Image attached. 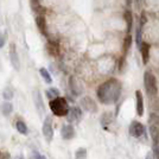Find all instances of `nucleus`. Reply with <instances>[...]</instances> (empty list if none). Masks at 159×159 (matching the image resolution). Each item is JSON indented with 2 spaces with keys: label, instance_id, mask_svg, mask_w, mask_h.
<instances>
[{
  "label": "nucleus",
  "instance_id": "a878e982",
  "mask_svg": "<svg viewBox=\"0 0 159 159\" xmlns=\"http://www.w3.org/2000/svg\"><path fill=\"white\" fill-rule=\"evenodd\" d=\"M30 2H31V7H32L33 11H36V12H39V10H40L39 0H30Z\"/></svg>",
  "mask_w": 159,
  "mask_h": 159
},
{
  "label": "nucleus",
  "instance_id": "5701e85b",
  "mask_svg": "<svg viewBox=\"0 0 159 159\" xmlns=\"http://www.w3.org/2000/svg\"><path fill=\"white\" fill-rule=\"evenodd\" d=\"M39 74L42 75V77L45 80V82L47 83H51L52 82V80H51V76H50V74L48 71L45 68H40L39 69Z\"/></svg>",
  "mask_w": 159,
  "mask_h": 159
},
{
  "label": "nucleus",
  "instance_id": "f3484780",
  "mask_svg": "<svg viewBox=\"0 0 159 159\" xmlns=\"http://www.w3.org/2000/svg\"><path fill=\"white\" fill-rule=\"evenodd\" d=\"M131 45H132V36L127 33L125 36V39H124V45H122V51H124L122 56H126L128 53L129 49H131Z\"/></svg>",
  "mask_w": 159,
  "mask_h": 159
},
{
  "label": "nucleus",
  "instance_id": "f257e3e1",
  "mask_svg": "<svg viewBox=\"0 0 159 159\" xmlns=\"http://www.w3.org/2000/svg\"><path fill=\"white\" fill-rule=\"evenodd\" d=\"M98 98L105 105L115 103L121 94V84L118 80L109 79L98 88Z\"/></svg>",
  "mask_w": 159,
  "mask_h": 159
},
{
  "label": "nucleus",
  "instance_id": "f8f14e48",
  "mask_svg": "<svg viewBox=\"0 0 159 159\" xmlns=\"http://www.w3.org/2000/svg\"><path fill=\"white\" fill-rule=\"evenodd\" d=\"M82 116V111L79 107H73L69 109L68 113V121L69 122H77Z\"/></svg>",
  "mask_w": 159,
  "mask_h": 159
},
{
  "label": "nucleus",
  "instance_id": "f03ea898",
  "mask_svg": "<svg viewBox=\"0 0 159 159\" xmlns=\"http://www.w3.org/2000/svg\"><path fill=\"white\" fill-rule=\"evenodd\" d=\"M50 108L55 115L57 116H64L69 113V105L64 98H57V99L50 101Z\"/></svg>",
  "mask_w": 159,
  "mask_h": 159
},
{
  "label": "nucleus",
  "instance_id": "c85d7f7f",
  "mask_svg": "<svg viewBox=\"0 0 159 159\" xmlns=\"http://www.w3.org/2000/svg\"><path fill=\"white\" fill-rule=\"evenodd\" d=\"M5 36L4 34H0V49L5 45Z\"/></svg>",
  "mask_w": 159,
  "mask_h": 159
},
{
  "label": "nucleus",
  "instance_id": "0eeeda50",
  "mask_svg": "<svg viewBox=\"0 0 159 159\" xmlns=\"http://www.w3.org/2000/svg\"><path fill=\"white\" fill-rule=\"evenodd\" d=\"M129 134L134 137V138H139L141 137L144 132H145V127L143 124H140L138 121H133L132 124H131V126H129Z\"/></svg>",
  "mask_w": 159,
  "mask_h": 159
},
{
  "label": "nucleus",
  "instance_id": "393cba45",
  "mask_svg": "<svg viewBox=\"0 0 159 159\" xmlns=\"http://www.w3.org/2000/svg\"><path fill=\"white\" fill-rule=\"evenodd\" d=\"M125 66H126V56H121L119 58V71L122 73Z\"/></svg>",
  "mask_w": 159,
  "mask_h": 159
},
{
  "label": "nucleus",
  "instance_id": "dca6fc26",
  "mask_svg": "<svg viewBox=\"0 0 159 159\" xmlns=\"http://www.w3.org/2000/svg\"><path fill=\"white\" fill-rule=\"evenodd\" d=\"M124 18L126 21V27H127V33L131 34L132 32V27H133V14L131 10H126L125 13H124Z\"/></svg>",
  "mask_w": 159,
  "mask_h": 159
},
{
  "label": "nucleus",
  "instance_id": "2eb2a0df",
  "mask_svg": "<svg viewBox=\"0 0 159 159\" xmlns=\"http://www.w3.org/2000/svg\"><path fill=\"white\" fill-rule=\"evenodd\" d=\"M135 100H137V114L139 116L144 115V98L140 90L135 92Z\"/></svg>",
  "mask_w": 159,
  "mask_h": 159
},
{
  "label": "nucleus",
  "instance_id": "aec40b11",
  "mask_svg": "<svg viewBox=\"0 0 159 159\" xmlns=\"http://www.w3.org/2000/svg\"><path fill=\"white\" fill-rule=\"evenodd\" d=\"M16 128H17V129H18V132L21 133V134H27V126L23 120H18V121H17V124H16Z\"/></svg>",
  "mask_w": 159,
  "mask_h": 159
},
{
  "label": "nucleus",
  "instance_id": "1a4fd4ad",
  "mask_svg": "<svg viewBox=\"0 0 159 159\" xmlns=\"http://www.w3.org/2000/svg\"><path fill=\"white\" fill-rule=\"evenodd\" d=\"M45 50L50 56L57 57L60 55V44L56 40H48L47 45H45Z\"/></svg>",
  "mask_w": 159,
  "mask_h": 159
},
{
  "label": "nucleus",
  "instance_id": "4be33fe9",
  "mask_svg": "<svg viewBox=\"0 0 159 159\" xmlns=\"http://www.w3.org/2000/svg\"><path fill=\"white\" fill-rule=\"evenodd\" d=\"M12 111H13V106L10 103V102H5L2 106H1V112H2V114L4 115H10L11 113H12Z\"/></svg>",
  "mask_w": 159,
  "mask_h": 159
},
{
  "label": "nucleus",
  "instance_id": "a211bd4d",
  "mask_svg": "<svg viewBox=\"0 0 159 159\" xmlns=\"http://www.w3.org/2000/svg\"><path fill=\"white\" fill-rule=\"evenodd\" d=\"M69 86H70V89L75 95H80L81 94V87H80L79 82L76 81L75 77H70V81H69Z\"/></svg>",
  "mask_w": 159,
  "mask_h": 159
},
{
  "label": "nucleus",
  "instance_id": "7ed1b4c3",
  "mask_svg": "<svg viewBox=\"0 0 159 159\" xmlns=\"http://www.w3.org/2000/svg\"><path fill=\"white\" fill-rule=\"evenodd\" d=\"M144 86L147 94L150 96H156L158 93V86H157V79L151 71H146L144 74Z\"/></svg>",
  "mask_w": 159,
  "mask_h": 159
},
{
  "label": "nucleus",
  "instance_id": "9d476101",
  "mask_svg": "<svg viewBox=\"0 0 159 159\" xmlns=\"http://www.w3.org/2000/svg\"><path fill=\"white\" fill-rule=\"evenodd\" d=\"M32 98H33V101H34V106L37 108L38 113H39V114L44 113L45 108H44V103H43V100H42V94L39 93V90H37V89L33 90Z\"/></svg>",
  "mask_w": 159,
  "mask_h": 159
},
{
  "label": "nucleus",
  "instance_id": "bb28decb",
  "mask_svg": "<svg viewBox=\"0 0 159 159\" xmlns=\"http://www.w3.org/2000/svg\"><path fill=\"white\" fill-rule=\"evenodd\" d=\"M0 159H11V156L7 151H0Z\"/></svg>",
  "mask_w": 159,
  "mask_h": 159
},
{
  "label": "nucleus",
  "instance_id": "4468645a",
  "mask_svg": "<svg viewBox=\"0 0 159 159\" xmlns=\"http://www.w3.org/2000/svg\"><path fill=\"white\" fill-rule=\"evenodd\" d=\"M61 134H62V138L66 140H70L75 137V129L74 127L69 124V125H64L62 127V131H61Z\"/></svg>",
  "mask_w": 159,
  "mask_h": 159
},
{
  "label": "nucleus",
  "instance_id": "7c9ffc66",
  "mask_svg": "<svg viewBox=\"0 0 159 159\" xmlns=\"http://www.w3.org/2000/svg\"><path fill=\"white\" fill-rule=\"evenodd\" d=\"M146 159H153L152 153H147V156H146Z\"/></svg>",
  "mask_w": 159,
  "mask_h": 159
},
{
  "label": "nucleus",
  "instance_id": "20e7f679",
  "mask_svg": "<svg viewBox=\"0 0 159 159\" xmlns=\"http://www.w3.org/2000/svg\"><path fill=\"white\" fill-rule=\"evenodd\" d=\"M43 134L45 137L48 143H50L53 138V128H52V119L51 116H47L43 124Z\"/></svg>",
  "mask_w": 159,
  "mask_h": 159
},
{
  "label": "nucleus",
  "instance_id": "2f4dec72",
  "mask_svg": "<svg viewBox=\"0 0 159 159\" xmlns=\"http://www.w3.org/2000/svg\"><path fill=\"white\" fill-rule=\"evenodd\" d=\"M13 159H24V157L23 156H16Z\"/></svg>",
  "mask_w": 159,
  "mask_h": 159
},
{
  "label": "nucleus",
  "instance_id": "ddd939ff",
  "mask_svg": "<svg viewBox=\"0 0 159 159\" xmlns=\"http://www.w3.org/2000/svg\"><path fill=\"white\" fill-rule=\"evenodd\" d=\"M36 25L38 27L39 32L43 36H48V27H47V20L44 16H37L36 17Z\"/></svg>",
  "mask_w": 159,
  "mask_h": 159
},
{
  "label": "nucleus",
  "instance_id": "6ab92c4d",
  "mask_svg": "<svg viewBox=\"0 0 159 159\" xmlns=\"http://www.w3.org/2000/svg\"><path fill=\"white\" fill-rule=\"evenodd\" d=\"M45 94H47L48 99L50 100V101H52V100L60 98V92H58L57 88H49V89H47Z\"/></svg>",
  "mask_w": 159,
  "mask_h": 159
},
{
  "label": "nucleus",
  "instance_id": "39448f33",
  "mask_svg": "<svg viewBox=\"0 0 159 159\" xmlns=\"http://www.w3.org/2000/svg\"><path fill=\"white\" fill-rule=\"evenodd\" d=\"M10 61H11V64L16 70H20V58L14 43L10 45Z\"/></svg>",
  "mask_w": 159,
  "mask_h": 159
},
{
  "label": "nucleus",
  "instance_id": "cd10ccee",
  "mask_svg": "<svg viewBox=\"0 0 159 159\" xmlns=\"http://www.w3.org/2000/svg\"><path fill=\"white\" fill-rule=\"evenodd\" d=\"M153 152L156 154L157 159H159V143H154V145H153Z\"/></svg>",
  "mask_w": 159,
  "mask_h": 159
},
{
  "label": "nucleus",
  "instance_id": "412c9836",
  "mask_svg": "<svg viewBox=\"0 0 159 159\" xmlns=\"http://www.w3.org/2000/svg\"><path fill=\"white\" fill-rule=\"evenodd\" d=\"M14 95V90L12 87L7 86L5 89H4V92H2V98L5 100H11L12 98H13Z\"/></svg>",
  "mask_w": 159,
  "mask_h": 159
},
{
  "label": "nucleus",
  "instance_id": "423d86ee",
  "mask_svg": "<svg viewBox=\"0 0 159 159\" xmlns=\"http://www.w3.org/2000/svg\"><path fill=\"white\" fill-rule=\"evenodd\" d=\"M150 133H151V135H152L154 143H158L159 120L157 115H151V120H150Z\"/></svg>",
  "mask_w": 159,
  "mask_h": 159
},
{
  "label": "nucleus",
  "instance_id": "c756f323",
  "mask_svg": "<svg viewBox=\"0 0 159 159\" xmlns=\"http://www.w3.org/2000/svg\"><path fill=\"white\" fill-rule=\"evenodd\" d=\"M32 159H45V157H44V156H42V154H39V153L36 152L34 154H33Z\"/></svg>",
  "mask_w": 159,
  "mask_h": 159
},
{
  "label": "nucleus",
  "instance_id": "9b49d317",
  "mask_svg": "<svg viewBox=\"0 0 159 159\" xmlns=\"http://www.w3.org/2000/svg\"><path fill=\"white\" fill-rule=\"evenodd\" d=\"M140 53H141V58H143V63L144 64H147L148 63V60H150V49H151V45L146 42H143L140 44Z\"/></svg>",
  "mask_w": 159,
  "mask_h": 159
},
{
  "label": "nucleus",
  "instance_id": "b1692460",
  "mask_svg": "<svg viewBox=\"0 0 159 159\" xmlns=\"http://www.w3.org/2000/svg\"><path fill=\"white\" fill-rule=\"evenodd\" d=\"M86 158H87V150L83 148V147L79 148L76 151V153H75V159H86Z\"/></svg>",
  "mask_w": 159,
  "mask_h": 159
},
{
  "label": "nucleus",
  "instance_id": "6e6552de",
  "mask_svg": "<svg viewBox=\"0 0 159 159\" xmlns=\"http://www.w3.org/2000/svg\"><path fill=\"white\" fill-rule=\"evenodd\" d=\"M81 106L87 112L95 113L98 111V106H96L95 101L92 98H89V96H86V98H83V99L81 100Z\"/></svg>",
  "mask_w": 159,
  "mask_h": 159
}]
</instances>
